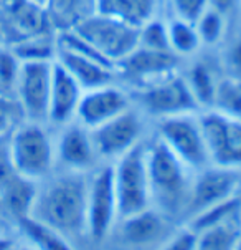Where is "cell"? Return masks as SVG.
Wrapping results in <instances>:
<instances>
[{"label": "cell", "instance_id": "obj_1", "mask_svg": "<svg viewBox=\"0 0 241 250\" xmlns=\"http://www.w3.org/2000/svg\"><path fill=\"white\" fill-rule=\"evenodd\" d=\"M88 181L83 172L70 171L37 190L28 215L66 237L86 235Z\"/></svg>", "mask_w": 241, "mask_h": 250}, {"label": "cell", "instance_id": "obj_2", "mask_svg": "<svg viewBox=\"0 0 241 250\" xmlns=\"http://www.w3.org/2000/svg\"><path fill=\"white\" fill-rule=\"evenodd\" d=\"M146 158L152 207L167 217L184 214L193 182L190 169L159 136L146 146Z\"/></svg>", "mask_w": 241, "mask_h": 250}, {"label": "cell", "instance_id": "obj_3", "mask_svg": "<svg viewBox=\"0 0 241 250\" xmlns=\"http://www.w3.org/2000/svg\"><path fill=\"white\" fill-rule=\"evenodd\" d=\"M8 163L17 174L32 182L43 181L52 174L56 154L45 125L27 121L14 131Z\"/></svg>", "mask_w": 241, "mask_h": 250}, {"label": "cell", "instance_id": "obj_4", "mask_svg": "<svg viewBox=\"0 0 241 250\" xmlns=\"http://www.w3.org/2000/svg\"><path fill=\"white\" fill-rule=\"evenodd\" d=\"M112 174L119 219H126L152 206L146 144L142 141L116 159Z\"/></svg>", "mask_w": 241, "mask_h": 250}, {"label": "cell", "instance_id": "obj_5", "mask_svg": "<svg viewBox=\"0 0 241 250\" xmlns=\"http://www.w3.org/2000/svg\"><path fill=\"white\" fill-rule=\"evenodd\" d=\"M114 66L139 46L141 28L101 14H93L73 28Z\"/></svg>", "mask_w": 241, "mask_h": 250}, {"label": "cell", "instance_id": "obj_6", "mask_svg": "<svg viewBox=\"0 0 241 250\" xmlns=\"http://www.w3.org/2000/svg\"><path fill=\"white\" fill-rule=\"evenodd\" d=\"M146 113L164 120L179 114H197L202 111L185 76L168 75L154 83L144 84L134 95Z\"/></svg>", "mask_w": 241, "mask_h": 250}, {"label": "cell", "instance_id": "obj_7", "mask_svg": "<svg viewBox=\"0 0 241 250\" xmlns=\"http://www.w3.org/2000/svg\"><path fill=\"white\" fill-rule=\"evenodd\" d=\"M211 166L241 169V120L215 109L198 114Z\"/></svg>", "mask_w": 241, "mask_h": 250}, {"label": "cell", "instance_id": "obj_8", "mask_svg": "<svg viewBox=\"0 0 241 250\" xmlns=\"http://www.w3.org/2000/svg\"><path fill=\"white\" fill-rule=\"evenodd\" d=\"M159 138L190 171H202L211 166L197 114L159 120Z\"/></svg>", "mask_w": 241, "mask_h": 250}, {"label": "cell", "instance_id": "obj_9", "mask_svg": "<svg viewBox=\"0 0 241 250\" xmlns=\"http://www.w3.org/2000/svg\"><path fill=\"white\" fill-rule=\"evenodd\" d=\"M53 62L55 60L20 62L15 95L27 121L40 123V125L48 123Z\"/></svg>", "mask_w": 241, "mask_h": 250}, {"label": "cell", "instance_id": "obj_10", "mask_svg": "<svg viewBox=\"0 0 241 250\" xmlns=\"http://www.w3.org/2000/svg\"><path fill=\"white\" fill-rule=\"evenodd\" d=\"M116 219H119V215L114 174L112 167L106 166L96 171L91 181H88L86 235L94 244H101L112 230Z\"/></svg>", "mask_w": 241, "mask_h": 250}, {"label": "cell", "instance_id": "obj_11", "mask_svg": "<svg viewBox=\"0 0 241 250\" xmlns=\"http://www.w3.org/2000/svg\"><path fill=\"white\" fill-rule=\"evenodd\" d=\"M240 171L228 167L211 166L198 171L197 179L192 182L190 196L184 215L188 220L213 206H218L228 199L238 196L241 188Z\"/></svg>", "mask_w": 241, "mask_h": 250}, {"label": "cell", "instance_id": "obj_12", "mask_svg": "<svg viewBox=\"0 0 241 250\" xmlns=\"http://www.w3.org/2000/svg\"><path fill=\"white\" fill-rule=\"evenodd\" d=\"M98 158L119 159L141 143L142 121L132 108L114 116L94 129H90Z\"/></svg>", "mask_w": 241, "mask_h": 250}, {"label": "cell", "instance_id": "obj_13", "mask_svg": "<svg viewBox=\"0 0 241 250\" xmlns=\"http://www.w3.org/2000/svg\"><path fill=\"white\" fill-rule=\"evenodd\" d=\"M179 65V57L168 50H154L139 45L128 57L116 63L114 70L139 84H149L172 75Z\"/></svg>", "mask_w": 241, "mask_h": 250}, {"label": "cell", "instance_id": "obj_14", "mask_svg": "<svg viewBox=\"0 0 241 250\" xmlns=\"http://www.w3.org/2000/svg\"><path fill=\"white\" fill-rule=\"evenodd\" d=\"M128 108H130L129 96L119 88L106 84L83 93L76 111V120L84 128L94 129Z\"/></svg>", "mask_w": 241, "mask_h": 250}, {"label": "cell", "instance_id": "obj_15", "mask_svg": "<svg viewBox=\"0 0 241 250\" xmlns=\"http://www.w3.org/2000/svg\"><path fill=\"white\" fill-rule=\"evenodd\" d=\"M56 161L65 167L74 172H84L91 169L98 161L94 144H93L90 129L81 123H68L63 126V131L55 144Z\"/></svg>", "mask_w": 241, "mask_h": 250}, {"label": "cell", "instance_id": "obj_16", "mask_svg": "<svg viewBox=\"0 0 241 250\" xmlns=\"http://www.w3.org/2000/svg\"><path fill=\"white\" fill-rule=\"evenodd\" d=\"M84 90L56 60L53 62L52 88H50L48 123L55 126H65L76 120L78 104Z\"/></svg>", "mask_w": 241, "mask_h": 250}, {"label": "cell", "instance_id": "obj_17", "mask_svg": "<svg viewBox=\"0 0 241 250\" xmlns=\"http://www.w3.org/2000/svg\"><path fill=\"white\" fill-rule=\"evenodd\" d=\"M55 60L73 76L84 91L111 84L114 71H116L114 66L98 60V58L88 57V55L78 52V50L68 48V46L58 43Z\"/></svg>", "mask_w": 241, "mask_h": 250}, {"label": "cell", "instance_id": "obj_18", "mask_svg": "<svg viewBox=\"0 0 241 250\" xmlns=\"http://www.w3.org/2000/svg\"><path fill=\"white\" fill-rule=\"evenodd\" d=\"M122 220V235L126 242L132 245L152 244L164 234V214L155 207H147L137 214H132Z\"/></svg>", "mask_w": 241, "mask_h": 250}, {"label": "cell", "instance_id": "obj_19", "mask_svg": "<svg viewBox=\"0 0 241 250\" xmlns=\"http://www.w3.org/2000/svg\"><path fill=\"white\" fill-rule=\"evenodd\" d=\"M155 0H96V14L141 28L154 15Z\"/></svg>", "mask_w": 241, "mask_h": 250}, {"label": "cell", "instance_id": "obj_20", "mask_svg": "<svg viewBox=\"0 0 241 250\" xmlns=\"http://www.w3.org/2000/svg\"><path fill=\"white\" fill-rule=\"evenodd\" d=\"M19 227L23 235L30 240L35 250H76L71 245L70 239L56 232L55 229L45 226L32 215L19 217Z\"/></svg>", "mask_w": 241, "mask_h": 250}, {"label": "cell", "instance_id": "obj_21", "mask_svg": "<svg viewBox=\"0 0 241 250\" xmlns=\"http://www.w3.org/2000/svg\"><path fill=\"white\" fill-rule=\"evenodd\" d=\"M185 80H187L190 91H192L193 98L197 100L198 106L202 108V111L204 109H211L218 80L215 78L210 66L205 65V63H197V65H193L190 68Z\"/></svg>", "mask_w": 241, "mask_h": 250}, {"label": "cell", "instance_id": "obj_22", "mask_svg": "<svg viewBox=\"0 0 241 250\" xmlns=\"http://www.w3.org/2000/svg\"><path fill=\"white\" fill-rule=\"evenodd\" d=\"M167 33L170 48L177 57L193 55L202 46V40L198 37L195 25L177 19V17L167 23Z\"/></svg>", "mask_w": 241, "mask_h": 250}, {"label": "cell", "instance_id": "obj_23", "mask_svg": "<svg viewBox=\"0 0 241 250\" xmlns=\"http://www.w3.org/2000/svg\"><path fill=\"white\" fill-rule=\"evenodd\" d=\"M238 235L240 229L236 226L235 217H231L204 232H198L195 250H231Z\"/></svg>", "mask_w": 241, "mask_h": 250}, {"label": "cell", "instance_id": "obj_24", "mask_svg": "<svg viewBox=\"0 0 241 250\" xmlns=\"http://www.w3.org/2000/svg\"><path fill=\"white\" fill-rule=\"evenodd\" d=\"M211 109L241 120V80L233 76L220 80Z\"/></svg>", "mask_w": 241, "mask_h": 250}, {"label": "cell", "instance_id": "obj_25", "mask_svg": "<svg viewBox=\"0 0 241 250\" xmlns=\"http://www.w3.org/2000/svg\"><path fill=\"white\" fill-rule=\"evenodd\" d=\"M195 28L202 40V45H215L225 33L223 14H220L213 7H208L205 10V14L197 20Z\"/></svg>", "mask_w": 241, "mask_h": 250}, {"label": "cell", "instance_id": "obj_26", "mask_svg": "<svg viewBox=\"0 0 241 250\" xmlns=\"http://www.w3.org/2000/svg\"><path fill=\"white\" fill-rule=\"evenodd\" d=\"M139 45L146 48L154 50H168L172 52L170 43H168L167 23H162L159 20H149L146 25L141 27V37H139Z\"/></svg>", "mask_w": 241, "mask_h": 250}, {"label": "cell", "instance_id": "obj_27", "mask_svg": "<svg viewBox=\"0 0 241 250\" xmlns=\"http://www.w3.org/2000/svg\"><path fill=\"white\" fill-rule=\"evenodd\" d=\"M20 60L12 50H0V91H15L17 78H19Z\"/></svg>", "mask_w": 241, "mask_h": 250}, {"label": "cell", "instance_id": "obj_28", "mask_svg": "<svg viewBox=\"0 0 241 250\" xmlns=\"http://www.w3.org/2000/svg\"><path fill=\"white\" fill-rule=\"evenodd\" d=\"M172 5L177 19L195 25L197 20L210 7V0H172Z\"/></svg>", "mask_w": 241, "mask_h": 250}, {"label": "cell", "instance_id": "obj_29", "mask_svg": "<svg viewBox=\"0 0 241 250\" xmlns=\"http://www.w3.org/2000/svg\"><path fill=\"white\" fill-rule=\"evenodd\" d=\"M198 234L193 232L192 229L187 227L184 230H180L179 234H175L172 239H168L164 247L159 250H195L197 247Z\"/></svg>", "mask_w": 241, "mask_h": 250}, {"label": "cell", "instance_id": "obj_30", "mask_svg": "<svg viewBox=\"0 0 241 250\" xmlns=\"http://www.w3.org/2000/svg\"><path fill=\"white\" fill-rule=\"evenodd\" d=\"M17 114H23L19 101H12L3 95H0V134L10 129Z\"/></svg>", "mask_w": 241, "mask_h": 250}, {"label": "cell", "instance_id": "obj_31", "mask_svg": "<svg viewBox=\"0 0 241 250\" xmlns=\"http://www.w3.org/2000/svg\"><path fill=\"white\" fill-rule=\"evenodd\" d=\"M226 65L233 78L241 80V38L231 43L226 52Z\"/></svg>", "mask_w": 241, "mask_h": 250}, {"label": "cell", "instance_id": "obj_32", "mask_svg": "<svg viewBox=\"0 0 241 250\" xmlns=\"http://www.w3.org/2000/svg\"><path fill=\"white\" fill-rule=\"evenodd\" d=\"M12 249H15L14 240L8 239V237L0 235V250H12Z\"/></svg>", "mask_w": 241, "mask_h": 250}, {"label": "cell", "instance_id": "obj_33", "mask_svg": "<svg viewBox=\"0 0 241 250\" xmlns=\"http://www.w3.org/2000/svg\"><path fill=\"white\" fill-rule=\"evenodd\" d=\"M231 250H241V232H240V235L236 237V240L233 244V249H231Z\"/></svg>", "mask_w": 241, "mask_h": 250}, {"label": "cell", "instance_id": "obj_34", "mask_svg": "<svg viewBox=\"0 0 241 250\" xmlns=\"http://www.w3.org/2000/svg\"><path fill=\"white\" fill-rule=\"evenodd\" d=\"M30 2L37 3V5H40V7H43V5H46V3L50 2V0H30Z\"/></svg>", "mask_w": 241, "mask_h": 250}, {"label": "cell", "instance_id": "obj_35", "mask_svg": "<svg viewBox=\"0 0 241 250\" xmlns=\"http://www.w3.org/2000/svg\"><path fill=\"white\" fill-rule=\"evenodd\" d=\"M14 250H35V249H32V247H22V249H14Z\"/></svg>", "mask_w": 241, "mask_h": 250}, {"label": "cell", "instance_id": "obj_36", "mask_svg": "<svg viewBox=\"0 0 241 250\" xmlns=\"http://www.w3.org/2000/svg\"><path fill=\"white\" fill-rule=\"evenodd\" d=\"M12 250H14V249H12Z\"/></svg>", "mask_w": 241, "mask_h": 250}]
</instances>
